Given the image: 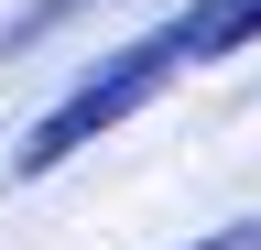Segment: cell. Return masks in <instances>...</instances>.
I'll use <instances>...</instances> for the list:
<instances>
[{
    "mask_svg": "<svg viewBox=\"0 0 261 250\" xmlns=\"http://www.w3.org/2000/svg\"><path fill=\"white\" fill-rule=\"evenodd\" d=\"M163 33H174V54H185V66H218V54L261 44V0H185Z\"/></svg>",
    "mask_w": 261,
    "mask_h": 250,
    "instance_id": "2",
    "label": "cell"
},
{
    "mask_svg": "<svg viewBox=\"0 0 261 250\" xmlns=\"http://www.w3.org/2000/svg\"><path fill=\"white\" fill-rule=\"evenodd\" d=\"M196 250H261V217H228V229H207Z\"/></svg>",
    "mask_w": 261,
    "mask_h": 250,
    "instance_id": "3",
    "label": "cell"
},
{
    "mask_svg": "<svg viewBox=\"0 0 261 250\" xmlns=\"http://www.w3.org/2000/svg\"><path fill=\"white\" fill-rule=\"evenodd\" d=\"M174 66H185V54H174V33H142V44H120L109 66H87V76H76V87H65V98H55V109H44V120L22 131V152H11V174L33 185V174H55L65 152H87L98 131H120V120L142 109V98H152V87L174 76Z\"/></svg>",
    "mask_w": 261,
    "mask_h": 250,
    "instance_id": "1",
    "label": "cell"
}]
</instances>
